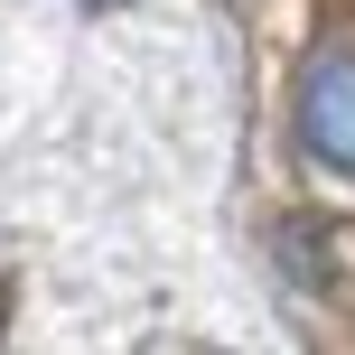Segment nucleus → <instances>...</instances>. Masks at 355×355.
Here are the masks:
<instances>
[{"instance_id": "f257e3e1", "label": "nucleus", "mask_w": 355, "mask_h": 355, "mask_svg": "<svg viewBox=\"0 0 355 355\" xmlns=\"http://www.w3.org/2000/svg\"><path fill=\"white\" fill-rule=\"evenodd\" d=\"M300 150L355 178V47H318L300 75Z\"/></svg>"}, {"instance_id": "f03ea898", "label": "nucleus", "mask_w": 355, "mask_h": 355, "mask_svg": "<svg viewBox=\"0 0 355 355\" xmlns=\"http://www.w3.org/2000/svg\"><path fill=\"white\" fill-rule=\"evenodd\" d=\"M85 10H122V0H85Z\"/></svg>"}]
</instances>
